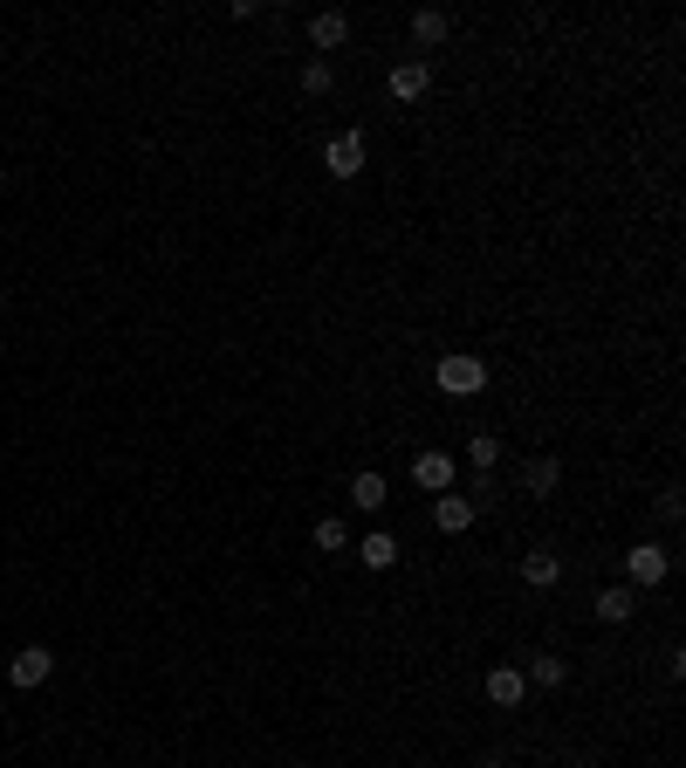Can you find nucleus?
I'll use <instances>...</instances> for the list:
<instances>
[{
	"label": "nucleus",
	"mask_w": 686,
	"mask_h": 768,
	"mask_svg": "<svg viewBox=\"0 0 686 768\" xmlns=\"http://www.w3.org/2000/svg\"><path fill=\"white\" fill-rule=\"evenodd\" d=\"M310 42H316V56L344 48V42H350V14H344V8H323V14H310Z\"/></svg>",
	"instance_id": "obj_10"
},
{
	"label": "nucleus",
	"mask_w": 686,
	"mask_h": 768,
	"mask_svg": "<svg viewBox=\"0 0 686 768\" xmlns=\"http://www.w3.org/2000/svg\"><path fill=\"white\" fill-rule=\"evenodd\" d=\"M364 165H371V144H364V131H337V138L323 144V172H329V178H358Z\"/></svg>",
	"instance_id": "obj_2"
},
{
	"label": "nucleus",
	"mask_w": 686,
	"mask_h": 768,
	"mask_svg": "<svg viewBox=\"0 0 686 768\" xmlns=\"http://www.w3.org/2000/svg\"><path fill=\"white\" fill-rule=\"evenodd\" d=\"M350 549H358V562H364V570H392V562H398V535L371 528V535H358Z\"/></svg>",
	"instance_id": "obj_12"
},
{
	"label": "nucleus",
	"mask_w": 686,
	"mask_h": 768,
	"mask_svg": "<svg viewBox=\"0 0 686 768\" xmlns=\"http://www.w3.org/2000/svg\"><path fill=\"white\" fill-rule=\"evenodd\" d=\"M433 384L446 398H474V392H488V364H480L474 350H453V357H440L433 364Z\"/></svg>",
	"instance_id": "obj_1"
},
{
	"label": "nucleus",
	"mask_w": 686,
	"mask_h": 768,
	"mask_svg": "<svg viewBox=\"0 0 686 768\" xmlns=\"http://www.w3.org/2000/svg\"><path fill=\"white\" fill-rule=\"evenodd\" d=\"M597 625H625L631 610H639V591H631V583H612V591H597Z\"/></svg>",
	"instance_id": "obj_13"
},
{
	"label": "nucleus",
	"mask_w": 686,
	"mask_h": 768,
	"mask_svg": "<svg viewBox=\"0 0 686 768\" xmlns=\"http://www.w3.org/2000/svg\"><path fill=\"white\" fill-rule=\"evenodd\" d=\"M522 583H528V591H556V583H563V556H556V549H528L522 556Z\"/></svg>",
	"instance_id": "obj_9"
},
{
	"label": "nucleus",
	"mask_w": 686,
	"mask_h": 768,
	"mask_svg": "<svg viewBox=\"0 0 686 768\" xmlns=\"http://www.w3.org/2000/svg\"><path fill=\"white\" fill-rule=\"evenodd\" d=\"M522 679H528V686H563V679H570V665L556 659V652H536V659L522 665Z\"/></svg>",
	"instance_id": "obj_16"
},
{
	"label": "nucleus",
	"mask_w": 686,
	"mask_h": 768,
	"mask_svg": "<svg viewBox=\"0 0 686 768\" xmlns=\"http://www.w3.org/2000/svg\"><path fill=\"white\" fill-rule=\"evenodd\" d=\"M474 515H480V508H474V494H453V488H446V494L433 501V522H440V535H467V528H474Z\"/></svg>",
	"instance_id": "obj_8"
},
{
	"label": "nucleus",
	"mask_w": 686,
	"mask_h": 768,
	"mask_svg": "<svg viewBox=\"0 0 686 768\" xmlns=\"http://www.w3.org/2000/svg\"><path fill=\"white\" fill-rule=\"evenodd\" d=\"M480 694H488L495 707H522V700H528V679H522V665H495V673L480 679Z\"/></svg>",
	"instance_id": "obj_7"
},
{
	"label": "nucleus",
	"mask_w": 686,
	"mask_h": 768,
	"mask_svg": "<svg viewBox=\"0 0 686 768\" xmlns=\"http://www.w3.org/2000/svg\"><path fill=\"white\" fill-rule=\"evenodd\" d=\"M556 488H563V467L543 453V459H522V494H536V501H549Z\"/></svg>",
	"instance_id": "obj_11"
},
{
	"label": "nucleus",
	"mask_w": 686,
	"mask_h": 768,
	"mask_svg": "<svg viewBox=\"0 0 686 768\" xmlns=\"http://www.w3.org/2000/svg\"><path fill=\"white\" fill-rule=\"evenodd\" d=\"M412 488H426V494H446L453 488V453H412Z\"/></svg>",
	"instance_id": "obj_5"
},
{
	"label": "nucleus",
	"mask_w": 686,
	"mask_h": 768,
	"mask_svg": "<svg viewBox=\"0 0 686 768\" xmlns=\"http://www.w3.org/2000/svg\"><path fill=\"white\" fill-rule=\"evenodd\" d=\"M316 549H329V556H337V549H350V528H344L337 515H323V522H316Z\"/></svg>",
	"instance_id": "obj_19"
},
{
	"label": "nucleus",
	"mask_w": 686,
	"mask_h": 768,
	"mask_svg": "<svg viewBox=\"0 0 686 768\" xmlns=\"http://www.w3.org/2000/svg\"><path fill=\"white\" fill-rule=\"evenodd\" d=\"M48 673H56V652H48V645H21V652L8 659V679H14V686H42Z\"/></svg>",
	"instance_id": "obj_6"
},
{
	"label": "nucleus",
	"mask_w": 686,
	"mask_h": 768,
	"mask_svg": "<svg viewBox=\"0 0 686 768\" xmlns=\"http://www.w3.org/2000/svg\"><path fill=\"white\" fill-rule=\"evenodd\" d=\"M467 459H474V474L488 480V474L501 467V440H495V432H474V440H467Z\"/></svg>",
	"instance_id": "obj_17"
},
{
	"label": "nucleus",
	"mask_w": 686,
	"mask_h": 768,
	"mask_svg": "<svg viewBox=\"0 0 686 768\" xmlns=\"http://www.w3.org/2000/svg\"><path fill=\"white\" fill-rule=\"evenodd\" d=\"M385 90L398 96V104H419L426 90H433V62L426 56H405V62H392V75H385Z\"/></svg>",
	"instance_id": "obj_4"
},
{
	"label": "nucleus",
	"mask_w": 686,
	"mask_h": 768,
	"mask_svg": "<svg viewBox=\"0 0 686 768\" xmlns=\"http://www.w3.org/2000/svg\"><path fill=\"white\" fill-rule=\"evenodd\" d=\"M666 577H673V556L659 549V543L625 549V583H631V591H652V583H666Z\"/></svg>",
	"instance_id": "obj_3"
},
{
	"label": "nucleus",
	"mask_w": 686,
	"mask_h": 768,
	"mask_svg": "<svg viewBox=\"0 0 686 768\" xmlns=\"http://www.w3.org/2000/svg\"><path fill=\"white\" fill-rule=\"evenodd\" d=\"M392 501L385 488V474H350V508H364V515H377V508Z\"/></svg>",
	"instance_id": "obj_15"
},
{
	"label": "nucleus",
	"mask_w": 686,
	"mask_h": 768,
	"mask_svg": "<svg viewBox=\"0 0 686 768\" xmlns=\"http://www.w3.org/2000/svg\"><path fill=\"white\" fill-rule=\"evenodd\" d=\"M302 90H310V96H329V90H337V62H329V56H310V62H302Z\"/></svg>",
	"instance_id": "obj_18"
},
{
	"label": "nucleus",
	"mask_w": 686,
	"mask_h": 768,
	"mask_svg": "<svg viewBox=\"0 0 686 768\" xmlns=\"http://www.w3.org/2000/svg\"><path fill=\"white\" fill-rule=\"evenodd\" d=\"M405 28H412V42H419V56H426V48H440V42L453 35V21H446L440 8H419L412 21H405Z\"/></svg>",
	"instance_id": "obj_14"
}]
</instances>
